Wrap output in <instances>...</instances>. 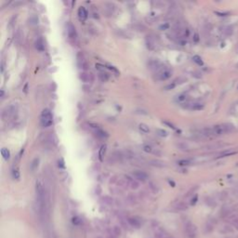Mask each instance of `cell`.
Wrapping results in <instances>:
<instances>
[{
  "instance_id": "6da1fadb",
  "label": "cell",
  "mask_w": 238,
  "mask_h": 238,
  "mask_svg": "<svg viewBox=\"0 0 238 238\" xmlns=\"http://www.w3.org/2000/svg\"><path fill=\"white\" fill-rule=\"evenodd\" d=\"M235 130V127L232 124L224 123L213 126L212 128H207L203 130V135L207 137H215V136H221L225 134H229Z\"/></svg>"
},
{
  "instance_id": "7a4b0ae2",
  "label": "cell",
  "mask_w": 238,
  "mask_h": 238,
  "mask_svg": "<svg viewBox=\"0 0 238 238\" xmlns=\"http://www.w3.org/2000/svg\"><path fill=\"white\" fill-rule=\"evenodd\" d=\"M41 125L43 127H50V126L52 124L53 122V116H52V114L51 112L48 110V109H45L43 110L42 114H41Z\"/></svg>"
},
{
  "instance_id": "3957f363",
  "label": "cell",
  "mask_w": 238,
  "mask_h": 238,
  "mask_svg": "<svg viewBox=\"0 0 238 238\" xmlns=\"http://www.w3.org/2000/svg\"><path fill=\"white\" fill-rule=\"evenodd\" d=\"M15 113H16V105L10 104V105L7 106V107H5L4 110L2 111V114H1L3 121H7V120L11 119L14 116V114H15Z\"/></svg>"
},
{
  "instance_id": "277c9868",
  "label": "cell",
  "mask_w": 238,
  "mask_h": 238,
  "mask_svg": "<svg viewBox=\"0 0 238 238\" xmlns=\"http://www.w3.org/2000/svg\"><path fill=\"white\" fill-rule=\"evenodd\" d=\"M76 59H77V65H78V68L83 70H87V68H89V65H87V62L85 59L83 53L79 52L78 54H77Z\"/></svg>"
},
{
  "instance_id": "5b68a950",
  "label": "cell",
  "mask_w": 238,
  "mask_h": 238,
  "mask_svg": "<svg viewBox=\"0 0 238 238\" xmlns=\"http://www.w3.org/2000/svg\"><path fill=\"white\" fill-rule=\"evenodd\" d=\"M79 78L82 82H85V83H89V82L93 81V75L90 73L87 72H82L79 74Z\"/></svg>"
},
{
  "instance_id": "8992f818",
  "label": "cell",
  "mask_w": 238,
  "mask_h": 238,
  "mask_svg": "<svg viewBox=\"0 0 238 238\" xmlns=\"http://www.w3.org/2000/svg\"><path fill=\"white\" fill-rule=\"evenodd\" d=\"M187 235L190 238H196V228L195 226L192 224V223H188L186 227Z\"/></svg>"
},
{
  "instance_id": "52a82bcc",
  "label": "cell",
  "mask_w": 238,
  "mask_h": 238,
  "mask_svg": "<svg viewBox=\"0 0 238 238\" xmlns=\"http://www.w3.org/2000/svg\"><path fill=\"white\" fill-rule=\"evenodd\" d=\"M157 75H158V79L159 80L164 81V80L168 79L169 77L171 76V72L169 71L168 69H164V70H162L161 72H160Z\"/></svg>"
},
{
  "instance_id": "ba28073f",
  "label": "cell",
  "mask_w": 238,
  "mask_h": 238,
  "mask_svg": "<svg viewBox=\"0 0 238 238\" xmlns=\"http://www.w3.org/2000/svg\"><path fill=\"white\" fill-rule=\"evenodd\" d=\"M133 176L138 179L139 181H145L146 179H148V175L145 173L144 171H142V170H137L133 173Z\"/></svg>"
},
{
  "instance_id": "9c48e42d",
  "label": "cell",
  "mask_w": 238,
  "mask_h": 238,
  "mask_svg": "<svg viewBox=\"0 0 238 238\" xmlns=\"http://www.w3.org/2000/svg\"><path fill=\"white\" fill-rule=\"evenodd\" d=\"M67 33H68V36H69L71 39H75L76 37V31L75 26L73 25L72 23H68L67 26Z\"/></svg>"
},
{
  "instance_id": "30bf717a",
  "label": "cell",
  "mask_w": 238,
  "mask_h": 238,
  "mask_svg": "<svg viewBox=\"0 0 238 238\" xmlns=\"http://www.w3.org/2000/svg\"><path fill=\"white\" fill-rule=\"evenodd\" d=\"M78 18L81 22H85L87 18V11L84 7H80L78 8Z\"/></svg>"
},
{
  "instance_id": "8fae6325",
  "label": "cell",
  "mask_w": 238,
  "mask_h": 238,
  "mask_svg": "<svg viewBox=\"0 0 238 238\" xmlns=\"http://www.w3.org/2000/svg\"><path fill=\"white\" fill-rule=\"evenodd\" d=\"M237 152H235V151H232V150L228 149V150H226V151H223L221 154H218L217 158H222V157H226V156H231V155H234Z\"/></svg>"
},
{
  "instance_id": "7c38bea8",
  "label": "cell",
  "mask_w": 238,
  "mask_h": 238,
  "mask_svg": "<svg viewBox=\"0 0 238 238\" xmlns=\"http://www.w3.org/2000/svg\"><path fill=\"white\" fill-rule=\"evenodd\" d=\"M187 108L191 109L193 111H200L204 109V105L201 103H192V104H189L187 106Z\"/></svg>"
},
{
  "instance_id": "4fadbf2b",
  "label": "cell",
  "mask_w": 238,
  "mask_h": 238,
  "mask_svg": "<svg viewBox=\"0 0 238 238\" xmlns=\"http://www.w3.org/2000/svg\"><path fill=\"white\" fill-rule=\"evenodd\" d=\"M36 48L37 50L39 51H43L45 50V45H44V42H43V39L42 38H38V39L36 41Z\"/></svg>"
},
{
  "instance_id": "5bb4252c",
  "label": "cell",
  "mask_w": 238,
  "mask_h": 238,
  "mask_svg": "<svg viewBox=\"0 0 238 238\" xmlns=\"http://www.w3.org/2000/svg\"><path fill=\"white\" fill-rule=\"evenodd\" d=\"M1 154H2V156L4 157V159H6V160H8L9 157H10V152H9L7 148H2Z\"/></svg>"
},
{
  "instance_id": "9a60e30c",
  "label": "cell",
  "mask_w": 238,
  "mask_h": 238,
  "mask_svg": "<svg viewBox=\"0 0 238 238\" xmlns=\"http://www.w3.org/2000/svg\"><path fill=\"white\" fill-rule=\"evenodd\" d=\"M38 165H39V158H35L33 160V162L31 163V170L35 171L36 169L38 168Z\"/></svg>"
},
{
  "instance_id": "2e32d148",
  "label": "cell",
  "mask_w": 238,
  "mask_h": 238,
  "mask_svg": "<svg viewBox=\"0 0 238 238\" xmlns=\"http://www.w3.org/2000/svg\"><path fill=\"white\" fill-rule=\"evenodd\" d=\"M99 78L101 82H106L108 79H109V75L107 73H104V72H101L99 74Z\"/></svg>"
},
{
  "instance_id": "e0dca14e",
  "label": "cell",
  "mask_w": 238,
  "mask_h": 238,
  "mask_svg": "<svg viewBox=\"0 0 238 238\" xmlns=\"http://www.w3.org/2000/svg\"><path fill=\"white\" fill-rule=\"evenodd\" d=\"M139 128H140V131H142V132H144V133L150 132V128H149V127H148L146 124H143V123L140 124L139 125Z\"/></svg>"
},
{
  "instance_id": "ac0fdd59",
  "label": "cell",
  "mask_w": 238,
  "mask_h": 238,
  "mask_svg": "<svg viewBox=\"0 0 238 238\" xmlns=\"http://www.w3.org/2000/svg\"><path fill=\"white\" fill-rule=\"evenodd\" d=\"M152 165L154 167H157V168H164V167H166V165H165L164 162L162 161H158V160H153V161H151Z\"/></svg>"
},
{
  "instance_id": "d6986e66",
  "label": "cell",
  "mask_w": 238,
  "mask_h": 238,
  "mask_svg": "<svg viewBox=\"0 0 238 238\" xmlns=\"http://www.w3.org/2000/svg\"><path fill=\"white\" fill-rule=\"evenodd\" d=\"M193 61H195L196 64H198L199 66H203V65H204V62H203V61H202V59H201V57H200V56H198V55L193 56Z\"/></svg>"
},
{
  "instance_id": "ffe728a7",
  "label": "cell",
  "mask_w": 238,
  "mask_h": 238,
  "mask_svg": "<svg viewBox=\"0 0 238 238\" xmlns=\"http://www.w3.org/2000/svg\"><path fill=\"white\" fill-rule=\"evenodd\" d=\"M126 178H127V179L129 181V184H130V186H131V188H132V189H137L139 187V184H138V182L136 181H134V179H130V178L128 177V176L126 177Z\"/></svg>"
},
{
  "instance_id": "44dd1931",
  "label": "cell",
  "mask_w": 238,
  "mask_h": 238,
  "mask_svg": "<svg viewBox=\"0 0 238 238\" xmlns=\"http://www.w3.org/2000/svg\"><path fill=\"white\" fill-rule=\"evenodd\" d=\"M178 164H179V166L185 167V166H189V165H191V164H192V161H191V160H186V159H184V160H179V161L178 162Z\"/></svg>"
},
{
  "instance_id": "7402d4cb",
  "label": "cell",
  "mask_w": 238,
  "mask_h": 238,
  "mask_svg": "<svg viewBox=\"0 0 238 238\" xmlns=\"http://www.w3.org/2000/svg\"><path fill=\"white\" fill-rule=\"evenodd\" d=\"M223 33H224V35L229 36L232 34V26H226L224 28V30H223Z\"/></svg>"
},
{
  "instance_id": "603a6c76",
  "label": "cell",
  "mask_w": 238,
  "mask_h": 238,
  "mask_svg": "<svg viewBox=\"0 0 238 238\" xmlns=\"http://www.w3.org/2000/svg\"><path fill=\"white\" fill-rule=\"evenodd\" d=\"M105 152H106V145H103V146L101 147L100 149V153H99V156H100V159L103 160V156L105 154Z\"/></svg>"
},
{
  "instance_id": "cb8c5ba5",
  "label": "cell",
  "mask_w": 238,
  "mask_h": 238,
  "mask_svg": "<svg viewBox=\"0 0 238 238\" xmlns=\"http://www.w3.org/2000/svg\"><path fill=\"white\" fill-rule=\"evenodd\" d=\"M187 100V96L185 94H181V95H179L178 96V98H177V101H179V103H184Z\"/></svg>"
},
{
  "instance_id": "d4e9b609",
  "label": "cell",
  "mask_w": 238,
  "mask_h": 238,
  "mask_svg": "<svg viewBox=\"0 0 238 238\" xmlns=\"http://www.w3.org/2000/svg\"><path fill=\"white\" fill-rule=\"evenodd\" d=\"M96 133H97V135H98L99 137H101V138L108 137V134L106 133V132H104V131L101 130V129H98V130H97V131H96Z\"/></svg>"
},
{
  "instance_id": "484cf974",
  "label": "cell",
  "mask_w": 238,
  "mask_h": 238,
  "mask_svg": "<svg viewBox=\"0 0 238 238\" xmlns=\"http://www.w3.org/2000/svg\"><path fill=\"white\" fill-rule=\"evenodd\" d=\"M12 176H13L14 179H20V172H19L18 169H13V170H12Z\"/></svg>"
},
{
  "instance_id": "4316f807",
  "label": "cell",
  "mask_w": 238,
  "mask_h": 238,
  "mask_svg": "<svg viewBox=\"0 0 238 238\" xmlns=\"http://www.w3.org/2000/svg\"><path fill=\"white\" fill-rule=\"evenodd\" d=\"M29 22H30L31 24H37L38 23V18L36 16H32L30 19H29Z\"/></svg>"
},
{
  "instance_id": "83f0119b",
  "label": "cell",
  "mask_w": 238,
  "mask_h": 238,
  "mask_svg": "<svg viewBox=\"0 0 238 238\" xmlns=\"http://www.w3.org/2000/svg\"><path fill=\"white\" fill-rule=\"evenodd\" d=\"M58 166H59L60 168H65V163H64V160L61 158L59 161H58Z\"/></svg>"
},
{
  "instance_id": "f1b7e54d",
  "label": "cell",
  "mask_w": 238,
  "mask_h": 238,
  "mask_svg": "<svg viewBox=\"0 0 238 238\" xmlns=\"http://www.w3.org/2000/svg\"><path fill=\"white\" fill-rule=\"evenodd\" d=\"M186 208H187V206L183 203L178 204V206H177V209H179V210H184V209H186Z\"/></svg>"
},
{
  "instance_id": "f546056e",
  "label": "cell",
  "mask_w": 238,
  "mask_h": 238,
  "mask_svg": "<svg viewBox=\"0 0 238 238\" xmlns=\"http://www.w3.org/2000/svg\"><path fill=\"white\" fill-rule=\"evenodd\" d=\"M143 151L146 153H152L153 152V148L150 146V145H144L143 146Z\"/></svg>"
},
{
  "instance_id": "4dcf8cb0",
  "label": "cell",
  "mask_w": 238,
  "mask_h": 238,
  "mask_svg": "<svg viewBox=\"0 0 238 238\" xmlns=\"http://www.w3.org/2000/svg\"><path fill=\"white\" fill-rule=\"evenodd\" d=\"M175 87H176V83H175V82H172L171 84H169V85L166 86V87H165V89H167V90H170V89H173Z\"/></svg>"
},
{
  "instance_id": "1f68e13d",
  "label": "cell",
  "mask_w": 238,
  "mask_h": 238,
  "mask_svg": "<svg viewBox=\"0 0 238 238\" xmlns=\"http://www.w3.org/2000/svg\"><path fill=\"white\" fill-rule=\"evenodd\" d=\"M107 68H108V69H109V70H112V71H113V72H114V73H115V74H119V72H118V70H117V69H116V68H115V67H114V66H112V65H107Z\"/></svg>"
},
{
  "instance_id": "d6a6232c",
  "label": "cell",
  "mask_w": 238,
  "mask_h": 238,
  "mask_svg": "<svg viewBox=\"0 0 238 238\" xmlns=\"http://www.w3.org/2000/svg\"><path fill=\"white\" fill-rule=\"evenodd\" d=\"M164 124H166L167 126H168V128H170L172 129H176V128H175V126L172 124V123H169L168 122V121H164Z\"/></svg>"
},
{
  "instance_id": "836d02e7",
  "label": "cell",
  "mask_w": 238,
  "mask_h": 238,
  "mask_svg": "<svg viewBox=\"0 0 238 238\" xmlns=\"http://www.w3.org/2000/svg\"><path fill=\"white\" fill-rule=\"evenodd\" d=\"M157 132H158V133H161L160 135H161V136H164V137H166V136L168 135L167 131H165V130H161V129H159V130H157Z\"/></svg>"
},
{
  "instance_id": "e575fe53",
  "label": "cell",
  "mask_w": 238,
  "mask_h": 238,
  "mask_svg": "<svg viewBox=\"0 0 238 238\" xmlns=\"http://www.w3.org/2000/svg\"><path fill=\"white\" fill-rule=\"evenodd\" d=\"M197 199H198V196H197V195H195V198H193V199H192V201H191V205H195V204L197 202Z\"/></svg>"
},
{
  "instance_id": "d590c367",
  "label": "cell",
  "mask_w": 238,
  "mask_h": 238,
  "mask_svg": "<svg viewBox=\"0 0 238 238\" xmlns=\"http://www.w3.org/2000/svg\"><path fill=\"white\" fill-rule=\"evenodd\" d=\"M193 41H195V42H198V41H199V36H198V34H195V36H193Z\"/></svg>"
},
{
  "instance_id": "8d00e7d4",
  "label": "cell",
  "mask_w": 238,
  "mask_h": 238,
  "mask_svg": "<svg viewBox=\"0 0 238 238\" xmlns=\"http://www.w3.org/2000/svg\"><path fill=\"white\" fill-rule=\"evenodd\" d=\"M216 14H218V16H228V13H222V12H216Z\"/></svg>"
},
{
  "instance_id": "74e56055",
  "label": "cell",
  "mask_w": 238,
  "mask_h": 238,
  "mask_svg": "<svg viewBox=\"0 0 238 238\" xmlns=\"http://www.w3.org/2000/svg\"><path fill=\"white\" fill-rule=\"evenodd\" d=\"M168 27H169V25H168V23H166L165 25H162L161 27H160V29H167V28H168Z\"/></svg>"
},
{
  "instance_id": "f35d334b",
  "label": "cell",
  "mask_w": 238,
  "mask_h": 238,
  "mask_svg": "<svg viewBox=\"0 0 238 238\" xmlns=\"http://www.w3.org/2000/svg\"><path fill=\"white\" fill-rule=\"evenodd\" d=\"M168 183L170 184V185H172V187H174V186H175V182H174V181H168Z\"/></svg>"
},
{
  "instance_id": "ab89813d",
  "label": "cell",
  "mask_w": 238,
  "mask_h": 238,
  "mask_svg": "<svg viewBox=\"0 0 238 238\" xmlns=\"http://www.w3.org/2000/svg\"><path fill=\"white\" fill-rule=\"evenodd\" d=\"M236 67H237V68H238V64H237V65H236Z\"/></svg>"
},
{
  "instance_id": "60d3db41",
  "label": "cell",
  "mask_w": 238,
  "mask_h": 238,
  "mask_svg": "<svg viewBox=\"0 0 238 238\" xmlns=\"http://www.w3.org/2000/svg\"><path fill=\"white\" fill-rule=\"evenodd\" d=\"M237 48H238V47H237Z\"/></svg>"
}]
</instances>
